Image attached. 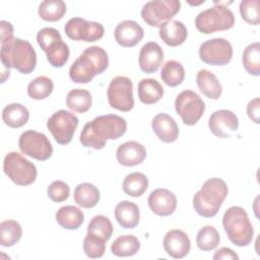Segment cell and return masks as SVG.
Instances as JSON below:
<instances>
[{"label":"cell","mask_w":260,"mask_h":260,"mask_svg":"<svg viewBox=\"0 0 260 260\" xmlns=\"http://www.w3.org/2000/svg\"><path fill=\"white\" fill-rule=\"evenodd\" d=\"M126 129L127 123L124 118L114 114L103 115L84 125L79 140L84 147L99 150L105 147L108 139L122 137Z\"/></svg>","instance_id":"obj_1"},{"label":"cell","mask_w":260,"mask_h":260,"mask_svg":"<svg viewBox=\"0 0 260 260\" xmlns=\"http://www.w3.org/2000/svg\"><path fill=\"white\" fill-rule=\"evenodd\" d=\"M109 66L108 53L99 46L86 48L69 68L70 79L75 83H87L102 74Z\"/></svg>","instance_id":"obj_2"},{"label":"cell","mask_w":260,"mask_h":260,"mask_svg":"<svg viewBox=\"0 0 260 260\" xmlns=\"http://www.w3.org/2000/svg\"><path fill=\"white\" fill-rule=\"evenodd\" d=\"M1 62L6 68H14L22 74L31 73L37 65V54L31 44L12 38L1 44Z\"/></svg>","instance_id":"obj_3"},{"label":"cell","mask_w":260,"mask_h":260,"mask_svg":"<svg viewBox=\"0 0 260 260\" xmlns=\"http://www.w3.org/2000/svg\"><path fill=\"white\" fill-rule=\"evenodd\" d=\"M228 193V185L223 180L210 178L194 195L193 207L199 215L207 218L213 217L219 211Z\"/></svg>","instance_id":"obj_4"},{"label":"cell","mask_w":260,"mask_h":260,"mask_svg":"<svg viewBox=\"0 0 260 260\" xmlns=\"http://www.w3.org/2000/svg\"><path fill=\"white\" fill-rule=\"evenodd\" d=\"M222 226L230 241L236 246H248L253 240L252 223L246 210L240 206H232L224 212Z\"/></svg>","instance_id":"obj_5"},{"label":"cell","mask_w":260,"mask_h":260,"mask_svg":"<svg viewBox=\"0 0 260 260\" xmlns=\"http://www.w3.org/2000/svg\"><path fill=\"white\" fill-rule=\"evenodd\" d=\"M37 42L47 54V60L53 67H63L69 59L68 45L62 41L60 32L54 27H44L37 34Z\"/></svg>","instance_id":"obj_6"},{"label":"cell","mask_w":260,"mask_h":260,"mask_svg":"<svg viewBox=\"0 0 260 260\" xmlns=\"http://www.w3.org/2000/svg\"><path fill=\"white\" fill-rule=\"evenodd\" d=\"M234 24V13L226 6L216 2L214 6L201 11L195 18L197 29L205 35L230 29Z\"/></svg>","instance_id":"obj_7"},{"label":"cell","mask_w":260,"mask_h":260,"mask_svg":"<svg viewBox=\"0 0 260 260\" xmlns=\"http://www.w3.org/2000/svg\"><path fill=\"white\" fill-rule=\"evenodd\" d=\"M3 171L5 175L18 186H28L32 184L38 176L36 166L15 151L5 155Z\"/></svg>","instance_id":"obj_8"},{"label":"cell","mask_w":260,"mask_h":260,"mask_svg":"<svg viewBox=\"0 0 260 260\" xmlns=\"http://www.w3.org/2000/svg\"><path fill=\"white\" fill-rule=\"evenodd\" d=\"M180 7L178 0L148 1L141 9V17L149 26L160 27L180 11Z\"/></svg>","instance_id":"obj_9"},{"label":"cell","mask_w":260,"mask_h":260,"mask_svg":"<svg viewBox=\"0 0 260 260\" xmlns=\"http://www.w3.org/2000/svg\"><path fill=\"white\" fill-rule=\"evenodd\" d=\"M175 109L184 124L193 126L202 117L205 111V104L198 93L186 89L177 95Z\"/></svg>","instance_id":"obj_10"},{"label":"cell","mask_w":260,"mask_h":260,"mask_svg":"<svg viewBox=\"0 0 260 260\" xmlns=\"http://www.w3.org/2000/svg\"><path fill=\"white\" fill-rule=\"evenodd\" d=\"M78 122V118L71 112L59 110L48 119L47 128L57 143L65 145L71 142Z\"/></svg>","instance_id":"obj_11"},{"label":"cell","mask_w":260,"mask_h":260,"mask_svg":"<svg viewBox=\"0 0 260 260\" xmlns=\"http://www.w3.org/2000/svg\"><path fill=\"white\" fill-rule=\"evenodd\" d=\"M109 105L121 112H129L134 107L133 83L126 76H116L108 86Z\"/></svg>","instance_id":"obj_12"},{"label":"cell","mask_w":260,"mask_h":260,"mask_svg":"<svg viewBox=\"0 0 260 260\" xmlns=\"http://www.w3.org/2000/svg\"><path fill=\"white\" fill-rule=\"evenodd\" d=\"M18 146L22 153L37 160H47L53 154V147L48 137L35 130L24 131L18 139Z\"/></svg>","instance_id":"obj_13"},{"label":"cell","mask_w":260,"mask_h":260,"mask_svg":"<svg viewBox=\"0 0 260 260\" xmlns=\"http://www.w3.org/2000/svg\"><path fill=\"white\" fill-rule=\"evenodd\" d=\"M199 57L206 64L222 66L231 62L233 58V47L225 39H211L201 44Z\"/></svg>","instance_id":"obj_14"},{"label":"cell","mask_w":260,"mask_h":260,"mask_svg":"<svg viewBox=\"0 0 260 260\" xmlns=\"http://www.w3.org/2000/svg\"><path fill=\"white\" fill-rule=\"evenodd\" d=\"M64 30L66 36L73 41L95 42L103 38L104 26L100 22L87 21L81 17H73L69 19Z\"/></svg>","instance_id":"obj_15"},{"label":"cell","mask_w":260,"mask_h":260,"mask_svg":"<svg viewBox=\"0 0 260 260\" xmlns=\"http://www.w3.org/2000/svg\"><path fill=\"white\" fill-rule=\"evenodd\" d=\"M211 133L219 138H228L238 130L239 120L236 114L230 110L215 111L208 120Z\"/></svg>","instance_id":"obj_16"},{"label":"cell","mask_w":260,"mask_h":260,"mask_svg":"<svg viewBox=\"0 0 260 260\" xmlns=\"http://www.w3.org/2000/svg\"><path fill=\"white\" fill-rule=\"evenodd\" d=\"M147 202L150 210L159 216L171 215L177 208V198L175 194L164 188L153 190L149 194Z\"/></svg>","instance_id":"obj_17"},{"label":"cell","mask_w":260,"mask_h":260,"mask_svg":"<svg viewBox=\"0 0 260 260\" xmlns=\"http://www.w3.org/2000/svg\"><path fill=\"white\" fill-rule=\"evenodd\" d=\"M191 242L182 230H171L164 237V249L167 254L175 259L184 258L190 251Z\"/></svg>","instance_id":"obj_18"},{"label":"cell","mask_w":260,"mask_h":260,"mask_svg":"<svg viewBox=\"0 0 260 260\" xmlns=\"http://www.w3.org/2000/svg\"><path fill=\"white\" fill-rule=\"evenodd\" d=\"M143 28L134 20L121 21L114 31L116 42L125 48L136 46L143 39Z\"/></svg>","instance_id":"obj_19"},{"label":"cell","mask_w":260,"mask_h":260,"mask_svg":"<svg viewBox=\"0 0 260 260\" xmlns=\"http://www.w3.org/2000/svg\"><path fill=\"white\" fill-rule=\"evenodd\" d=\"M164 61V51L155 42H148L142 46L139 52V67L145 73H154Z\"/></svg>","instance_id":"obj_20"},{"label":"cell","mask_w":260,"mask_h":260,"mask_svg":"<svg viewBox=\"0 0 260 260\" xmlns=\"http://www.w3.org/2000/svg\"><path fill=\"white\" fill-rule=\"evenodd\" d=\"M116 157L122 166L134 167L143 162L146 157V149L137 141H127L117 148Z\"/></svg>","instance_id":"obj_21"},{"label":"cell","mask_w":260,"mask_h":260,"mask_svg":"<svg viewBox=\"0 0 260 260\" xmlns=\"http://www.w3.org/2000/svg\"><path fill=\"white\" fill-rule=\"evenodd\" d=\"M151 127L155 135L162 142H174L179 136V127L176 121L166 113H160L154 116L151 122Z\"/></svg>","instance_id":"obj_22"},{"label":"cell","mask_w":260,"mask_h":260,"mask_svg":"<svg viewBox=\"0 0 260 260\" xmlns=\"http://www.w3.org/2000/svg\"><path fill=\"white\" fill-rule=\"evenodd\" d=\"M159 38L165 44L171 47L182 45L187 37L188 30L185 24L179 20H170L159 27Z\"/></svg>","instance_id":"obj_23"},{"label":"cell","mask_w":260,"mask_h":260,"mask_svg":"<svg viewBox=\"0 0 260 260\" xmlns=\"http://www.w3.org/2000/svg\"><path fill=\"white\" fill-rule=\"evenodd\" d=\"M115 217L122 228L134 229L139 223V208L134 202L128 200L121 201L115 207Z\"/></svg>","instance_id":"obj_24"},{"label":"cell","mask_w":260,"mask_h":260,"mask_svg":"<svg viewBox=\"0 0 260 260\" xmlns=\"http://www.w3.org/2000/svg\"><path fill=\"white\" fill-rule=\"evenodd\" d=\"M139 101L145 105L157 103L164 95V87L153 78L141 79L137 87Z\"/></svg>","instance_id":"obj_25"},{"label":"cell","mask_w":260,"mask_h":260,"mask_svg":"<svg viewBox=\"0 0 260 260\" xmlns=\"http://www.w3.org/2000/svg\"><path fill=\"white\" fill-rule=\"evenodd\" d=\"M196 82L200 91L209 99L217 100L221 95L222 87L216 76L206 69L198 71Z\"/></svg>","instance_id":"obj_26"},{"label":"cell","mask_w":260,"mask_h":260,"mask_svg":"<svg viewBox=\"0 0 260 260\" xmlns=\"http://www.w3.org/2000/svg\"><path fill=\"white\" fill-rule=\"evenodd\" d=\"M56 220L63 229L77 230L84 221V214L76 206L65 205L56 212Z\"/></svg>","instance_id":"obj_27"},{"label":"cell","mask_w":260,"mask_h":260,"mask_svg":"<svg viewBox=\"0 0 260 260\" xmlns=\"http://www.w3.org/2000/svg\"><path fill=\"white\" fill-rule=\"evenodd\" d=\"M2 119L7 126L11 128H19L27 123L29 112L21 104H9L2 111Z\"/></svg>","instance_id":"obj_28"},{"label":"cell","mask_w":260,"mask_h":260,"mask_svg":"<svg viewBox=\"0 0 260 260\" xmlns=\"http://www.w3.org/2000/svg\"><path fill=\"white\" fill-rule=\"evenodd\" d=\"M75 202L84 208L94 207L101 198L99 189L90 183H81L75 187L74 193Z\"/></svg>","instance_id":"obj_29"},{"label":"cell","mask_w":260,"mask_h":260,"mask_svg":"<svg viewBox=\"0 0 260 260\" xmlns=\"http://www.w3.org/2000/svg\"><path fill=\"white\" fill-rule=\"evenodd\" d=\"M140 249L139 240L133 235L118 237L111 246V251L118 257H129L135 255Z\"/></svg>","instance_id":"obj_30"},{"label":"cell","mask_w":260,"mask_h":260,"mask_svg":"<svg viewBox=\"0 0 260 260\" xmlns=\"http://www.w3.org/2000/svg\"><path fill=\"white\" fill-rule=\"evenodd\" d=\"M92 99L88 90L83 88H74L67 93L66 105L67 107L76 113H85L91 107Z\"/></svg>","instance_id":"obj_31"},{"label":"cell","mask_w":260,"mask_h":260,"mask_svg":"<svg viewBox=\"0 0 260 260\" xmlns=\"http://www.w3.org/2000/svg\"><path fill=\"white\" fill-rule=\"evenodd\" d=\"M122 187L127 195L140 197L148 188V179L144 174L134 172L125 177Z\"/></svg>","instance_id":"obj_32"},{"label":"cell","mask_w":260,"mask_h":260,"mask_svg":"<svg viewBox=\"0 0 260 260\" xmlns=\"http://www.w3.org/2000/svg\"><path fill=\"white\" fill-rule=\"evenodd\" d=\"M160 78L171 87L178 86L185 78V69L180 62L176 60H169L161 68Z\"/></svg>","instance_id":"obj_33"},{"label":"cell","mask_w":260,"mask_h":260,"mask_svg":"<svg viewBox=\"0 0 260 260\" xmlns=\"http://www.w3.org/2000/svg\"><path fill=\"white\" fill-rule=\"evenodd\" d=\"M38 13L46 21H58L66 13V4L62 0H45L41 2Z\"/></svg>","instance_id":"obj_34"},{"label":"cell","mask_w":260,"mask_h":260,"mask_svg":"<svg viewBox=\"0 0 260 260\" xmlns=\"http://www.w3.org/2000/svg\"><path fill=\"white\" fill-rule=\"evenodd\" d=\"M22 237L21 225L13 219H7L0 223V245L12 247Z\"/></svg>","instance_id":"obj_35"},{"label":"cell","mask_w":260,"mask_h":260,"mask_svg":"<svg viewBox=\"0 0 260 260\" xmlns=\"http://www.w3.org/2000/svg\"><path fill=\"white\" fill-rule=\"evenodd\" d=\"M242 62L245 70L254 76L260 74V44L252 43L243 52Z\"/></svg>","instance_id":"obj_36"},{"label":"cell","mask_w":260,"mask_h":260,"mask_svg":"<svg viewBox=\"0 0 260 260\" xmlns=\"http://www.w3.org/2000/svg\"><path fill=\"white\" fill-rule=\"evenodd\" d=\"M54 89V83L47 76H38L27 85V94L34 100H44L48 98Z\"/></svg>","instance_id":"obj_37"},{"label":"cell","mask_w":260,"mask_h":260,"mask_svg":"<svg viewBox=\"0 0 260 260\" xmlns=\"http://www.w3.org/2000/svg\"><path fill=\"white\" fill-rule=\"evenodd\" d=\"M219 234L212 225H205L199 230L196 236L197 247L202 251H211L219 244Z\"/></svg>","instance_id":"obj_38"},{"label":"cell","mask_w":260,"mask_h":260,"mask_svg":"<svg viewBox=\"0 0 260 260\" xmlns=\"http://www.w3.org/2000/svg\"><path fill=\"white\" fill-rule=\"evenodd\" d=\"M87 233L94 234L108 242L113 234L112 222L105 215H95L87 225Z\"/></svg>","instance_id":"obj_39"},{"label":"cell","mask_w":260,"mask_h":260,"mask_svg":"<svg viewBox=\"0 0 260 260\" xmlns=\"http://www.w3.org/2000/svg\"><path fill=\"white\" fill-rule=\"evenodd\" d=\"M106 243L107 241L103 238L87 233L83 240V251L89 258H101L106 252Z\"/></svg>","instance_id":"obj_40"},{"label":"cell","mask_w":260,"mask_h":260,"mask_svg":"<svg viewBox=\"0 0 260 260\" xmlns=\"http://www.w3.org/2000/svg\"><path fill=\"white\" fill-rule=\"evenodd\" d=\"M259 0H243L240 3L241 16L249 24H259Z\"/></svg>","instance_id":"obj_41"},{"label":"cell","mask_w":260,"mask_h":260,"mask_svg":"<svg viewBox=\"0 0 260 260\" xmlns=\"http://www.w3.org/2000/svg\"><path fill=\"white\" fill-rule=\"evenodd\" d=\"M47 193L52 201L59 203L68 199L70 194V188L65 182L57 180L49 185Z\"/></svg>","instance_id":"obj_42"},{"label":"cell","mask_w":260,"mask_h":260,"mask_svg":"<svg viewBox=\"0 0 260 260\" xmlns=\"http://www.w3.org/2000/svg\"><path fill=\"white\" fill-rule=\"evenodd\" d=\"M247 114L249 118L256 124L259 123L260 116V100L259 98H255L251 100L247 105Z\"/></svg>","instance_id":"obj_43"},{"label":"cell","mask_w":260,"mask_h":260,"mask_svg":"<svg viewBox=\"0 0 260 260\" xmlns=\"http://www.w3.org/2000/svg\"><path fill=\"white\" fill-rule=\"evenodd\" d=\"M213 260H219V259H228V260H238L239 256L234 252L231 248L222 247L218 249L214 254H213Z\"/></svg>","instance_id":"obj_44"},{"label":"cell","mask_w":260,"mask_h":260,"mask_svg":"<svg viewBox=\"0 0 260 260\" xmlns=\"http://www.w3.org/2000/svg\"><path fill=\"white\" fill-rule=\"evenodd\" d=\"M0 27H1V44L5 43L6 41H9L13 38V26L10 22L6 20H1L0 21Z\"/></svg>","instance_id":"obj_45"}]
</instances>
